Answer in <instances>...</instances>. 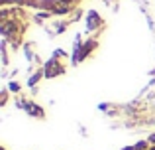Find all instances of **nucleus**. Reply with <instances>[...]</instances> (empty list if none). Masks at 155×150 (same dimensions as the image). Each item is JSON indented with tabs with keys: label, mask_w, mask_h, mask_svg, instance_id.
<instances>
[{
	"label": "nucleus",
	"mask_w": 155,
	"mask_h": 150,
	"mask_svg": "<svg viewBox=\"0 0 155 150\" xmlns=\"http://www.w3.org/2000/svg\"><path fill=\"white\" fill-rule=\"evenodd\" d=\"M149 142H153V144H155V134H151V136H149Z\"/></svg>",
	"instance_id": "2"
},
{
	"label": "nucleus",
	"mask_w": 155,
	"mask_h": 150,
	"mask_svg": "<svg viewBox=\"0 0 155 150\" xmlns=\"http://www.w3.org/2000/svg\"><path fill=\"white\" fill-rule=\"evenodd\" d=\"M151 150H155V148H151Z\"/></svg>",
	"instance_id": "3"
},
{
	"label": "nucleus",
	"mask_w": 155,
	"mask_h": 150,
	"mask_svg": "<svg viewBox=\"0 0 155 150\" xmlns=\"http://www.w3.org/2000/svg\"><path fill=\"white\" fill-rule=\"evenodd\" d=\"M10 89H12V91H18L20 85H18V83H10Z\"/></svg>",
	"instance_id": "1"
}]
</instances>
